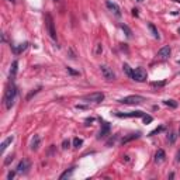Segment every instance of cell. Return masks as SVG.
I'll return each mask as SVG.
<instances>
[{
	"mask_svg": "<svg viewBox=\"0 0 180 180\" xmlns=\"http://www.w3.org/2000/svg\"><path fill=\"white\" fill-rule=\"evenodd\" d=\"M16 97H17V87L11 83L6 89V93H4V106H6L7 110H10L13 107L14 101H16Z\"/></svg>",
	"mask_w": 180,
	"mask_h": 180,
	"instance_id": "6da1fadb",
	"label": "cell"
},
{
	"mask_svg": "<svg viewBox=\"0 0 180 180\" xmlns=\"http://www.w3.org/2000/svg\"><path fill=\"white\" fill-rule=\"evenodd\" d=\"M83 101H87V103H101L104 100V93L101 92H96V93H90L86 94V96L82 97Z\"/></svg>",
	"mask_w": 180,
	"mask_h": 180,
	"instance_id": "7a4b0ae2",
	"label": "cell"
},
{
	"mask_svg": "<svg viewBox=\"0 0 180 180\" xmlns=\"http://www.w3.org/2000/svg\"><path fill=\"white\" fill-rule=\"evenodd\" d=\"M45 24H47V30L49 33L51 38L53 41H57V31H55V24H53V18L49 13L45 14Z\"/></svg>",
	"mask_w": 180,
	"mask_h": 180,
	"instance_id": "3957f363",
	"label": "cell"
},
{
	"mask_svg": "<svg viewBox=\"0 0 180 180\" xmlns=\"http://www.w3.org/2000/svg\"><path fill=\"white\" fill-rule=\"evenodd\" d=\"M131 79H134L135 82H145V80L148 79L147 70L143 69V68H137V69H134Z\"/></svg>",
	"mask_w": 180,
	"mask_h": 180,
	"instance_id": "277c9868",
	"label": "cell"
},
{
	"mask_svg": "<svg viewBox=\"0 0 180 180\" xmlns=\"http://www.w3.org/2000/svg\"><path fill=\"white\" fill-rule=\"evenodd\" d=\"M145 101V99H143L142 96H138V94H131V96H127L124 97V99H121L120 103L123 104H141Z\"/></svg>",
	"mask_w": 180,
	"mask_h": 180,
	"instance_id": "5b68a950",
	"label": "cell"
},
{
	"mask_svg": "<svg viewBox=\"0 0 180 180\" xmlns=\"http://www.w3.org/2000/svg\"><path fill=\"white\" fill-rule=\"evenodd\" d=\"M100 70H101V75L104 76V79H107V80H114L115 79V73L113 72V69H111L110 66H107V65H101Z\"/></svg>",
	"mask_w": 180,
	"mask_h": 180,
	"instance_id": "8992f818",
	"label": "cell"
},
{
	"mask_svg": "<svg viewBox=\"0 0 180 180\" xmlns=\"http://www.w3.org/2000/svg\"><path fill=\"white\" fill-rule=\"evenodd\" d=\"M170 52H172V48L169 47V45H165V47H162L159 51H158V55L156 57L159 58V59H167V58L170 57Z\"/></svg>",
	"mask_w": 180,
	"mask_h": 180,
	"instance_id": "52a82bcc",
	"label": "cell"
},
{
	"mask_svg": "<svg viewBox=\"0 0 180 180\" xmlns=\"http://www.w3.org/2000/svg\"><path fill=\"white\" fill-rule=\"evenodd\" d=\"M110 130H111L110 124H108V123H103V124H101V130L99 131V135H97V138H99V139H101V138H106L107 135L110 134Z\"/></svg>",
	"mask_w": 180,
	"mask_h": 180,
	"instance_id": "ba28073f",
	"label": "cell"
},
{
	"mask_svg": "<svg viewBox=\"0 0 180 180\" xmlns=\"http://www.w3.org/2000/svg\"><path fill=\"white\" fill-rule=\"evenodd\" d=\"M27 169H30V160L28 159H21L17 165V173H24Z\"/></svg>",
	"mask_w": 180,
	"mask_h": 180,
	"instance_id": "9c48e42d",
	"label": "cell"
},
{
	"mask_svg": "<svg viewBox=\"0 0 180 180\" xmlns=\"http://www.w3.org/2000/svg\"><path fill=\"white\" fill-rule=\"evenodd\" d=\"M117 117L120 118H132V117H142V111H130V113H115Z\"/></svg>",
	"mask_w": 180,
	"mask_h": 180,
	"instance_id": "30bf717a",
	"label": "cell"
},
{
	"mask_svg": "<svg viewBox=\"0 0 180 180\" xmlns=\"http://www.w3.org/2000/svg\"><path fill=\"white\" fill-rule=\"evenodd\" d=\"M106 6L110 9L111 11H113L114 14H115L117 17H120L121 16V10H120V7H118V4L117 3H113V2H110V0H107L106 2Z\"/></svg>",
	"mask_w": 180,
	"mask_h": 180,
	"instance_id": "8fae6325",
	"label": "cell"
},
{
	"mask_svg": "<svg viewBox=\"0 0 180 180\" xmlns=\"http://www.w3.org/2000/svg\"><path fill=\"white\" fill-rule=\"evenodd\" d=\"M13 141H14L13 135H11V137H9V138H6V139L2 142V145H0V154H4V151L7 149V147H9V145H10Z\"/></svg>",
	"mask_w": 180,
	"mask_h": 180,
	"instance_id": "7c38bea8",
	"label": "cell"
},
{
	"mask_svg": "<svg viewBox=\"0 0 180 180\" xmlns=\"http://www.w3.org/2000/svg\"><path fill=\"white\" fill-rule=\"evenodd\" d=\"M165 158H166V154H165L163 149H158L156 154H155V162L156 163H162L165 160Z\"/></svg>",
	"mask_w": 180,
	"mask_h": 180,
	"instance_id": "4fadbf2b",
	"label": "cell"
},
{
	"mask_svg": "<svg viewBox=\"0 0 180 180\" xmlns=\"http://www.w3.org/2000/svg\"><path fill=\"white\" fill-rule=\"evenodd\" d=\"M40 142H41L40 135H34V138L31 139V143H30L31 151H37V149H38V147H40Z\"/></svg>",
	"mask_w": 180,
	"mask_h": 180,
	"instance_id": "5bb4252c",
	"label": "cell"
},
{
	"mask_svg": "<svg viewBox=\"0 0 180 180\" xmlns=\"http://www.w3.org/2000/svg\"><path fill=\"white\" fill-rule=\"evenodd\" d=\"M139 135L141 134L139 132H137V134H131V135H128V137H125V138H123V139H121V143H128L130 142V141H134V139H137V138H139Z\"/></svg>",
	"mask_w": 180,
	"mask_h": 180,
	"instance_id": "9a60e30c",
	"label": "cell"
},
{
	"mask_svg": "<svg viewBox=\"0 0 180 180\" xmlns=\"http://www.w3.org/2000/svg\"><path fill=\"white\" fill-rule=\"evenodd\" d=\"M148 28H149V30H151V33H152V35H154V37L156 38V40H159V38H160V35H159V33H158L156 27H155L152 23H149V24H148Z\"/></svg>",
	"mask_w": 180,
	"mask_h": 180,
	"instance_id": "2e32d148",
	"label": "cell"
},
{
	"mask_svg": "<svg viewBox=\"0 0 180 180\" xmlns=\"http://www.w3.org/2000/svg\"><path fill=\"white\" fill-rule=\"evenodd\" d=\"M27 47H28V42H24V44H20L18 47H13V51H14V53H20V52H23Z\"/></svg>",
	"mask_w": 180,
	"mask_h": 180,
	"instance_id": "e0dca14e",
	"label": "cell"
},
{
	"mask_svg": "<svg viewBox=\"0 0 180 180\" xmlns=\"http://www.w3.org/2000/svg\"><path fill=\"white\" fill-rule=\"evenodd\" d=\"M17 66H18V62H17V61H13V64H11V68H10V79L16 76V73H17Z\"/></svg>",
	"mask_w": 180,
	"mask_h": 180,
	"instance_id": "ac0fdd59",
	"label": "cell"
},
{
	"mask_svg": "<svg viewBox=\"0 0 180 180\" xmlns=\"http://www.w3.org/2000/svg\"><path fill=\"white\" fill-rule=\"evenodd\" d=\"M73 172H75V167H70L69 170H66V172H64V173L61 174V176H59V179H61V180L68 179V177H70V176H72V173H73Z\"/></svg>",
	"mask_w": 180,
	"mask_h": 180,
	"instance_id": "d6986e66",
	"label": "cell"
},
{
	"mask_svg": "<svg viewBox=\"0 0 180 180\" xmlns=\"http://www.w3.org/2000/svg\"><path fill=\"white\" fill-rule=\"evenodd\" d=\"M163 104H165V106H167V107H172V108H177V106H179V104H177V101L176 100H172V99H170V100H165Z\"/></svg>",
	"mask_w": 180,
	"mask_h": 180,
	"instance_id": "ffe728a7",
	"label": "cell"
},
{
	"mask_svg": "<svg viewBox=\"0 0 180 180\" xmlns=\"http://www.w3.org/2000/svg\"><path fill=\"white\" fill-rule=\"evenodd\" d=\"M82 145H83V139H82V138H73V148H80L82 147Z\"/></svg>",
	"mask_w": 180,
	"mask_h": 180,
	"instance_id": "44dd1931",
	"label": "cell"
},
{
	"mask_svg": "<svg viewBox=\"0 0 180 180\" xmlns=\"http://www.w3.org/2000/svg\"><path fill=\"white\" fill-rule=\"evenodd\" d=\"M121 28H123V31H125L127 37H131V35H132V31L130 30V27H128V25H125V24H121Z\"/></svg>",
	"mask_w": 180,
	"mask_h": 180,
	"instance_id": "7402d4cb",
	"label": "cell"
},
{
	"mask_svg": "<svg viewBox=\"0 0 180 180\" xmlns=\"http://www.w3.org/2000/svg\"><path fill=\"white\" fill-rule=\"evenodd\" d=\"M142 121L145 124H151L152 121H154V118H152L151 115H148V114H143V115H142Z\"/></svg>",
	"mask_w": 180,
	"mask_h": 180,
	"instance_id": "603a6c76",
	"label": "cell"
},
{
	"mask_svg": "<svg viewBox=\"0 0 180 180\" xmlns=\"http://www.w3.org/2000/svg\"><path fill=\"white\" fill-rule=\"evenodd\" d=\"M123 69H124V72H125V73H127L130 77L132 76V69H131V68L128 66L127 64H124V65H123Z\"/></svg>",
	"mask_w": 180,
	"mask_h": 180,
	"instance_id": "cb8c5ba5",
	"label": "cell"
},
{
	"mask_svg": "<svg viewBox=\"0 0 180 180\" xmlns=\"http://www.w3.org/2000/svg\"><path fill=\"white\" fill-rule=\"evenodd\" d=\"M101 52H103V45L99 42V44L96 45V49H94V55H100Z\"/></svg>",
	"mask_w": 180,
	"mask_h": 180,
	"instance_id": "d4e9b609",
	"label": "cell"
},
{
	"mask_svg": "<svg viewBox=\"0 0 180 180\" xmlns=\"http://www.w3.org/2000/svg\"><path fill=\"white\" fill-rule=\"evenodd\" d=\"M167 141H169V142H170V143H173V142H174V141H176V135H174V134H173V132H170V134H169V135H167Z\"/></svg>",
	"mask_w": 180,
	"mask_h": 180,
	"instance_id": "484cf974",
	"label": "cell"
},
{
	"mask_svg": "<svg viewBox=\"0 0 180 180\" xmlns=\"http://www.w3.org/2000/svg\"><path fill=\"white\" fill-rule=\"evenodd\" d=\"M13 159H14L13 155H9V156H7V159L4 160V165H6V166H7V165H10L11 162H13Z\"/></svg>",
	"mask_w": 180,
	"mask_h": 180,
	"instance_id": "4316f807",
	"label": "cell"
},
{
	"mask_svg": "<svg viewBox=\"0 0 180 180\" xmlns=\"http://www.w3.org/2000/svg\"><path fill=\"white\" fill-rule=\"evenodd\" d=\"M162 130H163V127H158V128H156V130H154V131H152V132H149V137H154L155 134L160 132V131H162Z\"/></svg>",
	"mask_w": 180,
	"mask_h": 180,
	"instance_id": "83f0119b",
	"label": "cell"
},
{
	"mask_svg": "<svg viewBox=\"0 0 180 180\" xmlns=\"http://www.w3.org/2000/svg\"><path fill=\"white\" fill-rule=\"evenodd\" d=\"M69 145H70V142L68 139H65L64 142H62V148H64V149H66V148H69Z\"/></svg>",
	"mask_w": 180,
	"mask_h": 180,
	"instance_id": "f1b7e54d",
	"label": "cell"
},
{
	"mask_svg": "<svg viewBox=\"0 0 180 180\" xmlns=\"http://www.w3.org/2000/svg\"><path fill=\"white\" fill-rule=\"evenodd\" d=\"M66 69H68V72H69L70 75H79V72H76V70H73V69H72V68H69V66H68Z\"/></svg>",
	"mask_w": 180,
	"mask_h": 180,
	"instance_id": "f546056e",
	"label": "cell"
},
{
	"mask_svg": "<svg viewBox=\"0 0 180 180\" xmlns=\"http://www.w3.org/2000/svg\"><path fill=\"white\" fill-rule=\"evenodd\" d=\"M165 83H166V82H154V83H152V86H158V87H159V86H163Z\"/></svg>",
	"mask_w": 180,
	"mask_h": 180,
	"instance_id": "4dcf8cb0",
	"label": "cell"
},
{
	"mask_svg": "<svg viewBox=\"0 0 180 180\" xmlns=\"http://www.w3.org/2000/svg\"><path fill=\"white\" fill-rule=\"evenodd\" d=\"M14 174H16L14 172H9V174H7V179H9V180H11V179L14 177Z\"/></svg>",
	"mask_w": 180,
	"mask_h": 180,
	"instance_id": "1f68e13d",
	"label": "cell"
},
{
	"mask_svg": "<svg viewBox=\"0 0 180 180\" xmlns=\"http://www.w3.org/2000/svg\"><path fill=\"white\" fill-rule=\"evenodd\" d=\"M76 108H79V110H84V108H87L86 106H80V104H76Z\"/></svg>",
	"mask_w": 180,
	"mask_h": 180,
	"instance_id": "d6a6232c",
	"label": "cell"
},
{
	"mask_svg": "<svg viewBox=\"0 0 180 180\" xmlns=\"http://www.w3.org/2000/svg\"><path fill=\"white\" fill-rule=\"evenodd\" d=\"M132 14H134V16H138V10H137V9H132Z\"/></svg>",
	"mask_w": 180,
	"mask_h": 180,
	"instance_id": "836d02e7",
	"label": "cell"
},
{
	"mask_svg": "<svg viewBox=\"0 0 180 180\" xmlns=\"http://www.w3.org/2000/svg\"><path fill=\"white\" fill-rule=\"evenodd\" d=\"M176 160H177V162H180V151H179V152H177V156H176Z\"/></svg>",
	"mask_w": 180,
	"mask_h": 180,
	"instance_id": "e575fe53",
	"label": "cell"
},
{
	"mask_svg": "<svg viewBox=\"0 0 180 180\" xmlns=\"http://www.w3.org/2000/svg\"><path fill=\"white\" fill-rule=\"evenodd\" d=\"M7 2H11V3H16V0H7Z\"/></svg>",
	"mask_w": 180,
	"mask_h": 180,
	"instance_id": "d590c367",
	"label": "cell"
},
{
	"mask_svg": "<svg viewBox=\"0 0 180 180\" xmlns=\"http://www.w3.org/2000/svg\"><path fill=\"white\" fill-rule=\"evenodd\" d=\"M179 34H180V28H179Z\"/></svg>",
	"mask_w": 180,
	"mask_h": 180,
	"instance_id": "8d00e7d4",
	"label": "cell"
},
{
	"mask_svg": "<svg viewBox=\"0 0 180 180\" xmlns=\"http://www.w3.org/2000/svg\"><path fill=\"white\" fill-rule=\"evenodd\" d=\"M138 2H142V0H138Z\"/></svg>",
	"mask_w": 180,
	"mask_h": 180,
	"instance_id": "74e56055",
	"label": "cell"
},
{
	"mask_svg": "<svg viewBox=\"0 0 180 180\" xmlns=\"http://www.w3.org/2000/svg\"><path fill=\"white\" fill-rule=\"evenodd\" d=\"M53 2H58V0H53Z\"/></svg>",
	"mask_w": 180,
	"mask_h": 180,
	"instance_id": "f35d334b",
	"label": "cell"
},
{
	"mask_svg": "<svg viewBox=\"0 0 180 180\" xmlns=\"http://www.w3.org/2000/svg\"><path fill=\"white\" fill-rule=\"evenodd\" d=\"M176 2H180V0H176Z\"/></svg>",
	"mask_w": 180,
	"mask_h": 180,
	"instance_id": "ab89813d",
	"label": "cell"
},
{
	"mask_svg": "<svg viewBox=\"0 0 180 180\" xmlns=\"http://www.w3.org/2000/svg\"><path fill=\"white\" fill-rule=\"evenodd\" d=\"M179 134H180V130H179Z\"/></svg>",
	"mask_w": 180,
	"mask_h": 180,
	"instance_id": "60d3db41",
	"label": "cell"
}]
</instances>
